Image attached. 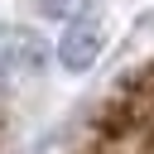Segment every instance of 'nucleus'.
Returning <instances> with one entry per match:
<instances>
[{"mask_svg": "<svg viewBox=\"0 0 154 154\" xmlns=\"http://www.w3.org/2000/svg\"><path fill=\"white\" fill-rule=\"evenodd\" d=\"M101 48H106L101 24H72V29L63 34V43H58V63H63L67 72H82V67H91V63L101 58Z\"/></svg>", "mask_w": 154, "mask_h": 154, "instance_id": "f257e3e1", "label": "nucleus"}, {"mask_svg": "<svg viewBox=\"0 0 154 154\" xmlns=\"http://www.w3.org/2000/svg\"><path fill=\"white\" fill-rule=\"evenodd\" d=\"M87 0H38V10L48 14V19H67V14H77Z\"/></svg>", "mask_w": 154, "mask_h": 154, "instance_id": "7ed1b4c3", "label": "nucleus"}, {"mask_svg": "<svg viewBox=\"0 0 154 154\" xmlns=\"http://www.w3.org/2000/svg\"><path fill=\"white\" fill-rule=\"evenodd\" d=\"M43 43L24 29H0V72H34L43 63Z\"/></svg>", "mask_w": 154, "mask_h": 154, "instance_id": "f03ea898", "label": "nucleus"}]
</instances>
